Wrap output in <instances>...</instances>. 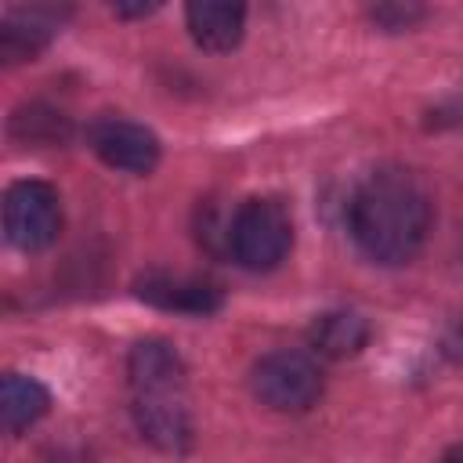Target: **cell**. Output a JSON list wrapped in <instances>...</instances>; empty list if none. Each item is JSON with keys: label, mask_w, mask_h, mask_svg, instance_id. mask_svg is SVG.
<instances>
[{"label": "cell", "mask_w": 463, "mask_h": 463, "mask_svg": "<svg viewBox=\"0 0 463 463\" xmlns=\"http://www.w3.org/2000/svg\"><path fill=\"white\" fill-rule=\"evenodd\" d=\"M347 224L365 257L405 264L430 232V195L423 181L402 166L373 170L347 206Z\"/></svg>", "instance_id": "1"}, {"label": "cell", "mask_w": 463, "mask_h": 463, "mask_svg": "<svg viewBox=\"0 0 463 463\" xmlns=\"http://www.w3.org/2000/svg\"><path fill=\"white\" fill-rule=\"evenodd\" d=\"M130 394H134V423L163 452H188L195 427L188 409V380L184 362L166 340H141L127 358Z\"/></svg>", "instance_id": "2"}, {"label": "cell", "mask_w": 463, "mask_h": 463, "mask_svg": "<svg viewBox=\"0 0 463 463\" xmlns=\"http://www.w3.org/2000/svg\"><path fill=\"white\" fill-rule=\"evenodd\" d=\"M228 246L250 271H268L286 260L293 246V221L286 206L279 199H246L228 224Z\"/></svg>", "instance_id": "3"}, {"label": "cell", "mask_w": 463, "mask_h": 463, "mask_svg": "<svg viewBox=\"0 0 463 463\" xmlns=\"http://www.w3.org/2000/svg\"><path fill=\"white\" fill-rule=\"evenodd\" d=\"M253 394L279 412H304L322 394V369L304 351H271L253 365Z\"/></svg>", "instance_id": "4"}, {"label": "cell", "mask_w": 463, "mask_h": 463, "mask_svg": "<svg viewBox=\"0 0 463 463\" xmlns=\"http://www.w3.org/2000/svg\"><path fill=\"white\" fill-rule=\"evenodd\" d=\"M4 232L25 253L51 246L61 232L58 192L47 181H14L4 195Z\"/></svg>", "instance_id": "5"}, {"label": "cell", "mask_w": 463, "mask_h": 463, "mask_svg": "<svg viewBox=\"0 0 463 463\" xmlns=\"http://www.w3.org/2000/svg\"><path fill=\"white\" fill-rule=\"evenodd\" d=\"M87 141L109 166L127 174H148L159 163V137L134 119L101 116L87 127Z\"/></svg>", "instance_id": "6"}, {"label": "cell", "mask_w": 463, "mask_h": 463, "mask_svg": "<svg viewBox=\"0 0 463 463\" xmlns=\"http://www.w3.org/2000/svg\"><path fill=\"white\" fill-rule=\"evenodd\" d=\"M137 297L163 311H181V315H210L221 307L217 286L188 275H166V271H152L137 279Z\"/></svg>", "instance_id": "7"}, {"label": "cell", "mask_w": 463, "mask_h": 463, "mask_svg": "<svg viewBox=\"0 0 463 463\" xmlns=\"http://www.w3.org/2000/svg\"><path fill=\"white\" fill-rule=\"evenodd\" d=\"M184 18H188V29H192V40L203 51H232L242 36L246 11H242V4L199 0V4H188Z\"/></svg>", "instance_id": "8"}, {"label": "cell", "mask_w": 463, "mask_h": 463, "mask_svg": "<svg viewBox=\"0 0 463 463\" xmlns=\"http://www.w3.org/2000/svg\"><path fill=\"white\" fill-rule=\"evenodd\" d=\"M51 405V394L40 380L22 376V373H7L4 387H0V416H4V430L7 434H22L25 427H33Z\"/></svg>", "instance_id": "9"}, {"label": "cell", "mask_w": 463, "mask_h": 463, "mask_svg": "<svg viewBox=\"0 0 463 463\" xmlns=\"http://www.w3.org/2000/svg\"><path fill=\"white\" fill-rule=\"evenodd\" d=\"M307 336H311V347L318 354L347 358V354H358L369 344V322L354 311H326V315L315 318Z\"/></svg>", "instance_id": "10"}, {"label": "cell", "mask_w": 463, "mask_h": 463, "mask_svg": "<svg viewBox=\"0 0 463 463\" xmlns=\"http://www.w3.org/2000/svg\"><path fill=\"white\" fill-rule=\"evenodd\" d=\"M51 33H54V11L47 7L14 11L0 29V54L7 61H25L47 47Z\"/></svg>", "instance_id": "11"}, {"label": "cell", "mask_w": 463, "mask_h": 463, "mask_svg": "<svg viewBox=\"0 0 463 463\" xmlns=\"http://www.w3.org/2000/svg\"><path fill=\"white\" fill-rule=\"evenodd\" d=\"M14 134L22 141H58V137L69 134V123H65L61 112H51V109L33 105V109H22L14 116Z\"/></svg>", "instance_id": "12"}, {"label": "cell", "mask_w": 463, "mask_h": 463, "mask_svg": "<svg viewBox=\"0 0 463 463\" xmlns=\"http://www.w3.org/2000/svg\"><path fill=\"white\" fill-rule=\"evenodd\" d=\"M373 18L383 22L387 29H409L416 18H423L420 7H373Z\"/></svg>", "instance_id": "13"}, {"label": "cell", "mask_w": 463, "mask_h": 463, "mask_svg": "<svg viewBox=\"0 0 463 463\" xmlns=\"http://www.w3.org/2000/svg\"><path fill=\"white\" fill-rule=\"evenodd\" d=\"M445 354H449L456 365H463V322H456V326L445 333Z\"/></svg>", "instance_id": "14"}, {"label": "cell", "mask_w": 463, "mask_h": 463, "mask_svg": "<svg viewBox=\"0 0 463 463\" xmlns=\"http://www.w3.org/2000/svg\"><path fill=\"white\" fill-rule=\"evenodd\" d=\"M441 463H463V445H456V449H449Z\"/></svg>", "instance_id": "15"}]
</instances>
